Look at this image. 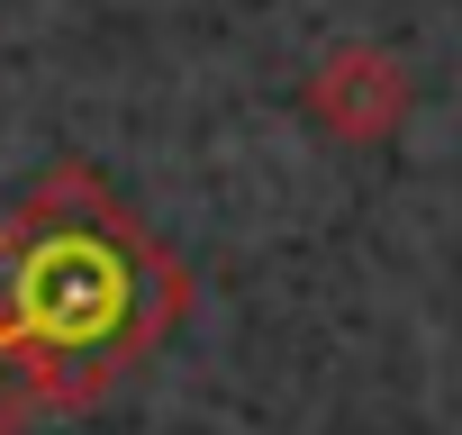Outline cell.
<instances>
[{
  "mask_svg": "<svg viewBox=\"0 0 462 435\" xmlns=\"http://www.w3.org/2000/svg\"><path fill=\"white\" fill-rule=\"evenodd\" d=\"M190 273L145 218L91 172L55 163L0 218V327L46 417L109 399L181 327Z\"/></svg>",
  "mask_w": 462,
  "mask_h": 435,
  "instance_id": "obj_1",
  "label": "cell"
},
{
  "mask_svg": "<svg viewBox=\"0 0 462 435\" xmlns=\"http://www.w3.org/2000/svg\"><path fill=\"white\" fill-rule=\"evenodd\" d=\"M408 109H417V82L372 37H345V46H327L309 64V127L336 136V145H363L372 154V145H390L408 127Z\"/></svg>",
  "mask_w": 462,
  "mask_h": 435,
  "instance_id": "obj_2",
  "label": "cell"
},
{
  "mask_svg": "<svg viewBox=\"0 0 462 435\" xmlns=\"http://www.w3.org/2000/svg\"><path fill=\"white\" fill-rule=\"evenodd\" d=\"M46 408H37V390H28V363H19V345H10V327H0V435H28Z\"/></svg>",
  "mask_w": 462,
  "mask_h": 435,
  "instance_id": "obj_3",
  "label": "cell"
}]
</instances>
